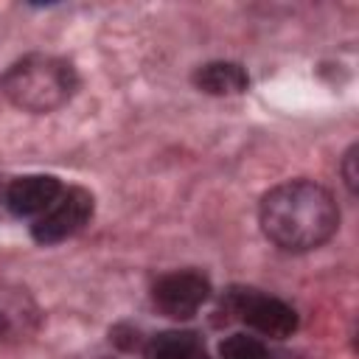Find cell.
Wrapping results in <instances>:
<instances>
[{
  "instance_id": "obj_10",
  "label": "cell",
  "mask_w": 359,
  "mask_h": 359,
  "mask_svg": "<svg viewBox=\"0 0 359 359\" xmlns=\"http://www.w3.org/2000/svg\"><path fill=\"white\" fill-rule=\"evenodd\" d=\"M353 163H356V146H351L348 154L342 157V177H345V185L351 191L356 188V168H353Z\"/></svg>"
},
{
  "instance_id": "obj_7",
  "label": "cell",
  "mask_w": 359,
  "mask_h": 359,
  "mask_svg": "<svg viewBox=\"0 0 359 359\" xmlns=\"http://www.w3.org/2000/svg\"><path fill=\"white\" fill-rule=\"evenodd\" d=\"M194 84L208 95H238L247 90V70L236 62H208L196 67Z\"/></svg>"
},
{
  "instance_id": "obj_8",
  "label": "cell",
  "mask_w": 359,
  "mask_h": 359,
  "mask_svg": "<svg viewBox=\"0 0 359 359\" xmlns=\"http://www.w3.org/2000/svg\"><path fill=\"white\" fill-rule=\"evenodd\" d=\"M146 359H210L205 342L194 331H163L146 345Z\"/></svg>"
},
{
  "instance_id": "obj_5",
  "label": "cell",
  "mask_w": 359,
  "mask_h": 359,
  "mask_svg": "<svg viewBox=\"0 0 359 359\" xmlns=\"http://www.w3.org/2000/svg\"><path fill=\"white\" fill-rule=\"evenodd\" d=\"M59 194L62 182L50 174H25L14 180L0 177V216L36 219L56 202Z\"/></svg>"
},
{
  "instance_id": "obj_4",
  "label": "cell",
  "mask_w": 359,
  "mask_h": 359,
  "mask_svg": "<svg viewBox=\"0 0 359 359\" xmlns=\"http://www.w3.org/2000/svg\"><path fill=\"white\" fill-rule=\"evenodd\" d=\"M90 216H93V194L79 185H70V188H62L56 202L42 216L34 219L31 233L39 244H59L76 236L90 222Z\"/></svg>"
},
{
  "instance_id": "obj_6",
  "label": "cell",
  "mask_w": 359,
  "mask_h": 359,
  "mask_svg": "<svg viewBox=\"0 0 359 359\" xmlns=\"http://www.w3.org/2000/svg\"><path fill=\"white\" fill-rule=\"evenodd\" d=\"M210 294V283L202 272L194 269H177L168 272L163 278H157V283L151 286V300L154 306L174 320H188L194 317L202 303Z\"/></svg>"
},
{
  "instance_id": "obj_2",
  "label": "cell",
  "mask_w": 359,
  "mask_h": 359,
  "mask_svg": "<svg viewBox=\"0 0 359 359\" xmlns=\"http://www.w3.org/2000/svg\"><path fill=\"white\" fill-rule=\"evenodd\" d=\"M76 70L50 53H28L0 76V93L25 112H53L76 93Z\"/></svg>"
},
{
  "instance_id": "obj_3",
  "label": "cell",
  "mask_w": 359,
  "mask_h": 359,
  "mask_svg": "<svg viewBox=\"0 0 359 359\" xmlns=\"http://www.w3.org/2000/svg\"><path fill=\"white\" fill-rule=\"evenodd\" d=\"M230 309L233 314L247 323L252 331L272 337V339H283L292 337L297 328V314L289 303H283L280 297L255 292V289H236L230 292Z\"/></svg>"
},
{
  "instance_id": "obj_1",
  "label": "cell",
  "mask_w": 359,
  "mask_h": 359,
  "mask_svg": "<svg viewBox=\"0 0 359 359\" xmlns=\"http://www.w3.org/2000/svg\"><path fill=\"white\" fill-rule=\"evenodd\" d=\"M258 222L275 247L286 252H306L325 244L337 233L339 210L331 191L323 185L289 180L275 185L261 199Z\"/></svg>"
},
{
  "instance_id": "obj_9",
  "label": "cell",
  "mask_w": 359,
  "mask_h": 359,
  "mask_svg": "<svg viewBox=\"0 0 359 359\" xmlns=\"http://www.w3.org/2000/svg\"><path fill=\"white\" fill-rule=\"evenodd\" d=\"M219 356L222 359H269V351H266V345L258 337L230 334L227 339H222Z\"/></svg>"
}]
</instances>
